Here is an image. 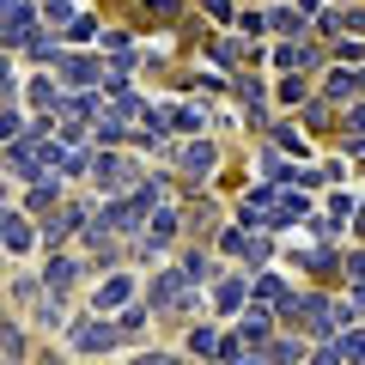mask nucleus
<instances>
[{"instance_id":"f257e3e1","label":"nucleus","mask_w":365,"mask_h":365,"mask_svg":"<svg viewBox=\"0 0 365 365\" xmlns=\"http://www.w3.org/2000/svg\"><path fill=\"white\" fill-rule=\"evenodd\" d=\"M128 292H134V287H128V280H110V287H104V292H98V311H116V304H122V299H128Z\"/></svg>"},{"instance_id":"f03ea898","label":"nucleus","mask_w":365,"mask_h":365,"mask_svg":"<svg viewBox=\"0 0 365 365\" xmlns=\"http://www.w3.org/2000/svg\"><path fill=\"white\" fill-rule=\"evenodd\" d=\"M213 304H220V311H225V317H232V311H237V304H244V287H237V280H225V287H220V292H213Z\"/></svg>"},{"instance_id":"7ed1b4c3","label":"nucleus","mask_w":365,"mask_h":365,"mask_svg":"<svg viewBox=\"0 0 365 365\" xmlns=\"http://www.w3.org/2000/svg\"><path fill=\"white\" fill-rule=\"evenodd\" d=\"M213 170V146H189V177H207Z\"/></svg>"},{"instance_id":"20e7f679","label":"nucleus","mask_w":365,"mask_h":365,"mask_svg":"<svg viewBox=\"0 0 365 365\" xmlns=\"http://www.w3.org/2000/svg\"><path fill=\"white\" fill-rule=\"evenodd\" d=\"M43 19H49V25H73V13H67V0H43Z\"/></svg>"},{"instance_id":"39448f33","label":"nucleus","mask_w":365,"mask_h":365,"mask_svg":"<svg viewBox=\"0 0 365 365\" xmlns=\"http://www.w3.org/2000/svg\"><path fill=\"white\" fill-rule=\"evenodd\" d=\"M177 292H182V274H165V280H158V292H153V299H158V304H170V299H177Z\"/></svg>"},{"instance_id":"423d86ee","label":"nucleus","mask_w":365,"mask_h":365,"mask_svg":"<svg viewBox=\"0 0 365 365\" xmlns=\"http://www.w3.org/2000/svg\"><path fill=\"white\" fill-rule=\"evenodd\" d=\"M335 353H341V365H353V359H365V341H359V335H347Z\"/></svg>"},{"instance_id":"0eeeda50","label":"nucleus","mask_w":365,"mask_h":365,"mask_svg":"<svg viewBox=\"0 0 365 365\" xmlns=\"http://www.w3.org/2000/svg\"><path fill=\"white\" fill-rule=\"evenodd\" d=\"M67 79H73V86L86 79V86H91V79H98V61H67Z\"/></svg>"},{"instance_id":"6e6552de","label":"nucleus","mask_w":365,"mask_h":365,"mask_svg":"<svg viewBox=\"0 0 365 365\" xmlns=\"http://www.w3.org/2000/svg\"><path fill=\"white\" fill-rule=\"evenodd\" d=\"M31 244V232H25V220H13V225H6V250H25Z\"/></svg>"}]
</instances>
